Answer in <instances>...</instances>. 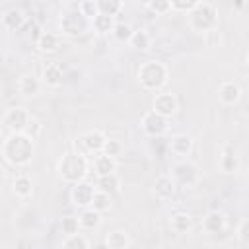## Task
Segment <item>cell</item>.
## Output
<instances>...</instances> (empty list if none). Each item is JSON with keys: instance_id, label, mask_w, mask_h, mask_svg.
I'll return each instance as SVG.
<instances>
[{"instance_id": "25", "label": "cell", "mask_w": 249, "mask_h": 249, "mask_svg": "<svg viewBox=\"0 0 249 249\" xmlns=\"http://www.w3.org/2000/svg\"><path fill=\"white\" fill-rule=\"evenodd\" d=\"M12 193L18 198H29L33 195V181L29 175H16L12 181Z\"/></svg>"}, {"instance_id": "26", "label": "cell", "mask_w": 249, "mask_h": 249, "mask_svg": "<svg viewBox=\"0 0 249 249\" xmlns=\"http://www.w3.org/2000/svg\"><path fill=\"white\" fill-rule=\"evenodd\" d=\"M105 245L109 249H126L132 245V241L124 230H113L105 235Z\"/></svg>"}, {"instance_id": "41", "label": "cell", "mask_w": 249, "mask_h": 249, "mask_svg": "<svg viewBox=\"0 0 249 249\" xmlns=\"http://www.w3.org/2000/svg\"><path fill=\"white\" fill-rule=\"evenodd\" d=\"M245 60H247V66H249V51H247V56H245Z\"/></svg>"}, {"instance_id": "33", "label": "cell", "mask_w": 249, "mask_h": 249, "mask_svg": "<svg viewBox=\"0 0 249 249\" xmlns=\"http://www.w3.org/2000/svg\"><path fill=\"white\" fill-rule=\"evenodd\" d=\"M80 230H82V226H80V218L78 216H64V218H60V231L64 235L78 233Z\"/></svg>"}, {"instance_id": "17", "label": "cell", "mask_w": 249, "mask_h": 249, "mask_svg": "<svg viewBox=\"0 0 249 249\" xmlns=\"http://www.w3.org/2000/svg\"><path fill=\"white\" fill-rule=\"evenodd\" d=\"M27 21V16L21 8H10L2 16V27L6 31H19Z\"/></svg>"}, {"instance_id": "19", "label": "cell", "mask_w": 249, "mask_h": 249, "mask_svg": "<svg viewBox=\"0 0 249 249\" xmlns=\"http://www.w3.org/2000/svg\"><path fill=\"white\" fill-rule=\"evenodd\" d=\"M35 47L39 49V53L51 54V53H56V51H58L60 39H58V35L53 33V31H41V35H39L37 41H35Z\"/></svg>"}, {"instance_id": "16", "label": "cell", "mask_w": 249, "mask_h": 249, "mask_svg": "<svg viewBox=\"0 0 249 249\" xmlns=\"http://www.w3.org/2000/svg\"><path fill=\"white\" fill-rule=\"evenodd\" d=\"M41 80L47 88H60L64 82V72L56 62H47L41 70Z\"/></svg>"}, {"instance_id": "20", "label": "cell", "mask_w": 249, "mask_h": 249, "mask_svg": "<svg viewBox=\"0 0 249 249\" xmlns=\"http://www.w3.org/2000/svg\"><path fill=\"white\" fill-rule=\"evenodd\" d=\"M95 189L109 193V195H117V193H121V177L117 175V171L107 173V175H97Z\"/></svg>"}, {"instance_id": "23", "label": "cell", "mask_w": 249, "mask_h": 249, "mask_svg": "<svg viewBox=\"0 0 249 249\" xmlns=\"http://www.w3.org/2000/svg\"><path fill=\"white\" fill-rule=\"evenodd\" d=\"M169 226L175 233H189L193 230V216L189 212H173L169 218Z\"/></svg>"}, {"instance_id": "3", "label": "cell", "mask_w": 249, "mask_h": 249, "mask_svg": "<svg viewBox=\"0 0 249 249\" xmlns=\"http://www.w3.org/2000/svg\"><path fill=\"white\" fill-rule=\"evenodd\" d=\"M136 80H138V86L142 89L160 91L165 88V84L169 80V68L165 62H161L158 58L144 60L136 70Z\"/></svg>"}, {"instance_id": "2", "label": "cell", "mask_w": 249, "mask_h": 249, "mask_svg": "<svg viewBox=\"0 0 249 249\" xmlns=\"http://www.w3.org/2000/svg\"><path fill=\"white\" fill-rule=\"evenodd\" d=\"M56 171H58V177L68 183V185H74L78 181H84L88 177V171H89V160L86 154L78 152V150H68L62 154V158L58 160V165H56Z\"/></svg>"}, {"instance_id": "9", "label": "cell", "mask_w": 249, "mask_h": 249, "mask_svg": "<svg viewBox=\"0 0 249 249\" xmlns=\"http://www.w3.org/2000/svg\"><path fill=\"white\" fill-rule=\"evenodd\" d=\"M29 121H31V113L21 105H14V107L6 109L4 117H2V123L10 132H23L25 126L29 124Z\"/></svg>"}, {"instance_id": "10", "label": "cell", "mask_w": 249, "mask_h": 249, "mask_svg": "<svg viewBox=\"0 0 249 249\" xmlns=\"http://www.w3.org/2000/svg\"><path fill=\"white\" fill-rule=\"evenodd\" d=\"M152 109L158 111L160 115L171 119L177 111H179V99L175 97V93L171 91H156L154 99H152Z\"/></svg>"}, {"instance_id": "21", "label": "cell", "mask_w": 249, "mask_h": 249, "mask_svg": "<svg viewBox=\"0 0 249 249\" xmlns=\"http://www.w3.org/2000/svg\"><path fill=\"white\" fill-rule=\"evenodd\" d=\"M78 218H80V226H82V230H86V231H95V230H99V226H101V212H97L95 208H91V206H88V208H82V212L78 214Z\"/></svg>"}, {"instance_id": "40", "label": "cell", "mask_w": 249, "mask_h": 249, "mask_svg": "<svg viewBox=\"0 0 249 249\" xmlns=\"http://www.w3.org/2000/svg\"><path fill=\"white\" fill-rule=\"evenodd\" d=\"M134 2H136V4H140V6H146V8L150 6V0H134Z\"/></svg>"}, {"instance_id": "5", "label": "cell", "mask_w": 249, "mask_h": 249, "mask_svg": "<svg viewBox=\"0 0 249 249\" xmlns=\"http://www.w3.org/2000/svg\"><path fill=\"white\" fill-rule=\"evenodd\" d=\"M58 27H60L62 35H66L70 39H78V37L86 35L91 29V18H88L80 8L68 10L66 14L60 16Z\"/></svg>"}, {"instance_id": "22", "label": "cell", "mask_w": 249, "mask_h": 249, "mask_svg": "<svg viewBox=\"0 0 249 249\" xmlns=\"http://www.w3.org/2000/svg\"><path fill=\"white\" fill-rule=\"evenodd\" d=\"M218 165H220V169H222L224 173H235V171L239 169L241 161H239V156L235 154V150L230 148V146H226V148L222 150V154H220Z\"/></svg>"}, {"instance_id": "31", "label": "cell", "mask_w": 249, "mask_h": 249, "mask_svg": "<svg viewBox=\"0 0 249 249\" xmlns=\"http://www.w3.org/2000/svg\"><path fill=\"white\" fill-rule=\"evenodd\" d=\"M91 243L89 239L84 235V233H72V235H66L64 241H62V247L64 249H88Z\"/></svg>"}, {"instance_id": "15", "label": "cell", "mask_w": 249, "mask_h": 249, "mask_svg": "<svg viewBox=\"0 0 249 249\" xmlns=\"http://www.w3.org/2000/svg\"><path fill=\"white\" fill-rule=\"evenodd\" d=\"M228 222H226V216L220 212V210H210L204 218H202V230L210 235H220L224 233Z\"/></svg>"}, {"instance_id": "34", "label": "cell", "mask_w": 249, "mask_h": 249, "mask_svg": "<svg viewBox=\"0 0 249 249\" xmlns=\"http://www.w3.org/2000/svg\"><path fill=\"white\" fill-rule=\"evenodd\" d=\"M169 2H171V12L187 14V12H191L196 4H200L202 0H169Z\"/></svg>"}, {"instance_id": "12", "label": "cell", "mask_w": 249, "mask_h": 249, "mask_svg": "<svg viewBox=\"0 0 249 249\" xmlns=\"http://www.w3.org/2000/svg\"><path fill=\"white\" fill-rule=\"evenodd\" d=\"M177 191H179V187H177V183L173 181V177H171L169 173H165V175H158L156 181H154V187H152L154 196H156L158 200H161V202H169V200H173L175 195H177Z\"/></svg>"}, {"instance_id": "1", "label": "cell", "mask_w": 249, "mask_h": 249, "mask_svg": "<svg viewBox=\"0 0 249 249\" xmlns=\"http://www.w3.org/2000/svg\"><path fill=\"white\" fill-rule=\"evenodd\" d=\"M4 161L12 167H27L35 158V138L25 132H10L0 148Z\"/></svg>"}, {"instance_id": "29", "label": "cell", "mask_w": 249, "mask_h": 249, "mask_svg": "<svg viewBox=\"0 0 249 249\" xmlns=\"http://www.w3.org/2000/svg\"><path fill=\"white\" fill-rule=\"evenodd\" d=\"M128 45H130L132 49H136V51H146V49H150V45H152V37H150V33H148L146 29H134V33H132Z\"/></svg>"}, {"instance_id": "30", "label": "cell", "mask_w": 249, "mask_h": 249, "mask_svg": "<svg viewBox=\"0 0 249 249\" xmlns=\"http://www.w3.org/2000/svg\"><path fill=\"white\" fill-rule=\"evenodd\" d=\"M111 196H113V195H109V193H103V191H95V195H93V200H91V208H95V210H97V212H101V214L109 212V210H111V206H113V200H111Z\"/></svg>"}, {"instance_id": "8", "label": "cell", "mask_w": 249, "mask_h": 249, "mask_svg": "<svg viewBox=\"0 0 249 249\" xmlns=\"http://www.w3.org/2000/svg\"><path fill=\"white\" fill-rule=\"evenodd\" d=\"M140 126H142V130H144L148 136H152V138H161V136H165L167 130H169V119L163 117V115H160V113L154 111V109H148V111L142 115V119H140Z\"/></svg>"}, {"instance_id": "14", "label": "cell", "mask_w": 249, "mask_h": 249, "mask_svg": "<svg viewBox=\"0 0 249 249\" xmlns=\"http://www.w3.org/2000/svg\"><path fill=\"white\" fill-rule=\"evenodd\" d=\"M195 146V140L187 132H177L169 138V152L177 158H187Z\"/></svg>"}, {"instance_id": "35", "label": "cell", "mask_w": 249, "mask_h": 249, "mask_svg": "<svg viewBox=\"0 0 249 249\" xmlns=\"http://www.w3.org/2000/svg\"><path fill=\"white\" fill-rule=\"evenodd\" d=\"M123 148H124V146H123L121 140H117V138H109V136H107L105 146H103V154H109V156L117 158V156L123 154Z\"/></svg>"}, {"instance_id": "36", "label": "cell", "mask_w": 249, "mask_h": 249, "mask_svg": "<svg viewBox=\"0 0 249 249\" xmlns=\"http://www.w3.org/2000/svg\"><path fill=\"white\" fill-rule=\"evenodd\" d=\"M156 16H163L167 12H171V2L169 0H150V6H148Z\"/></svg>"}, {"instance_id": "27", "label": "cell", "mask_w": 249, "mask_h": 249, "mask_svg": "<svg viewBox=\"0 0 249 249\" xmlns=\"http://www.w3.org/2000/svg\"><path fill=\"white\" fill-rule=\"evenodd\" d=\"M115 16H105V14H97L93 19H91V29L97 31L99 35H107V33H113V27H115Z\"/></svg>"}, {"instance_id": "38", "label": "cell", "mask_w": 249, "mask_h": 249, "mask_svg": "<svg viewBox=\"0 0 249 249\" xmlns=\"http://www.w3.org/2000/svg\"><path fill=\"white\" fill-rule=\"evenodd\" d=\"M41 130H43L41 121H37V119H33V117H31V121H29V124L25 126V130H23V132L37 140V138H39V134H41Z\"/></svg>"}, {"instance_id": "39", "label": "cell", "mask_w": 249, "mask_h": 249, "mask_svg": "<svg viewBox=\"0 0 249 249\" xmlns=\"http://www.w3.org/2000/svg\"><path fill=\"white\" fill-rule=\"evenodd\" d=\"M78 8H80L88 18H91V19L97 16V6H95V2H93V0H82Z\"/></svg>"}, {"instance_id": "37", "label": "cell", "mask_w": 249, "mask_h": 249, "mask_svg": "<svg viewBox=\"0 0 249 249\" xmlns=\"http://www.w3.org/2000/svg\"><path fill=\"white\" fill-rule=\"evenodd\" d=\"M235 235H237V239H239L241 243L249 245V218H247V220H241V222L237 224Z\"/></svg>"}, {"instance_id": "11", "label": "cell", "mask_w": 249, "mask_h": 249, "mask_svg": "<svg viewBox=\"0 0 249 249\" xmlns=\"http://www.w3.org/2000/svg\"><path fill=\"white\" fill-rule=\"evenodd\" d=\"M95 191H97L95 185L88 183L86 179H84V181H78V183H74L72 189H70V200H72V204L78 206V208H88V206H91V200H93Z\"/></svg>"}, {"instance_id": "13", "label": "cell", "mask_w": 249, "mask_h": 249, "mask_svg": "<svg viewBox=\"0 0 249 249\" xmlns=\"http://www.w3.org/2000/svg\"><path fill=\"white\" fill-rule=\"evenodd\" d=\"M239 99H241V88H239V84L226 80V82H222L218 86V101L222 105L233 107L235 103H239Z\"/></svg>"}, {"instance_id": "28", "label": "cell", "mask_w": 249, "mask_h": 249, "mask_svg": "<svg viewBox=\"0 0 249 249\" xmlns=\"http://www.w3.org/2000/svg\"><path fill=\"white\" fill-rule=\"evenodd\" d=\"M97 6V14L105 16H119L124 8V0H93Z\"/></svg>"}, {"instance_id": "32", "label": "cell", "mask_w": 249, "mask_h": 249, "mask_svg": "<svg viewBox=\"0 0 249 249\" xmlns=\"http://www.w3.org/2000/svg\"><path fill=\"white\" fill-rule=\"evenodd\" d=\"M132 33H134V29L128 25V23H123V21H117L115 23V27H113V37H115V41H119V43H128L130 41V37H132Z\"/></svg>"}, {"instance_id": "24", "label": "cell", "mask_w": 249, "mask_h": 249, "mask_svg": "<svg viewBox=\"0 0 249 249\" xmlns=\"http://www.w3.org/2000/svg\"><path fill=\"white\" fill-rule=\"evenodd\" d=\"M93 169H95V175L113 173V171H117V158L101 152V154L93 156Z\"/></svg>"}, {"instance_id": "18", "label": "cell", "mask_w": 249, "mask_h": 249, "mask_svg": "<svg viewBox=\"0 0 249 249\" xmlns=\"http://www.w3.org/2000/svg\"><path fill=\"white\" fill-rule=\"evenodd\" d=\"M43 80L33 76V74H25L18 80V91L23 95V97H37L41 93V88H43Z\"/></svg>"}, {"instance_id": "4", "label": "cell", "mask_w": 249, "mask_h": 249, "mask_svg": "<svg viewBox=\"0 0 249 249\" xmlns=\"http://www.w3.org/2000/svg\"><path fill=\"white\" fill-rule=\"evenodd\" d=\"M187 23L193 31L196 33H208L218 27V10L210 2H200L196 4L191 12H187Z\"/></svg>"}, {"instance_id": "7", "label": "cell", "mask_w": 249, "mask_h": 249, "mask_svg": "<svg viewBox=\"0 0 249 249\" xmlns=\"http://www.w3.org/2000/svg\"><path fill=\"white\" fill-rule=\"evenodd\" d=\"M105 140H107V134L97 130V128H91V130H86L82 132L78 138H76V150L86 154V156H97L103 152V146H105Z\"/></svg>"}, {"instance_id": "6", "label": "cell", "mask_w": 249, "mask_h": 249, "mask_svg": "<svg viewBox=\"0 0 249 249\" xmlns=\"http://www.w3.org/2000/svg\"><path fill=\"white\" fill-rule=\"evenodd\" d=\"M169 175L173 177V181L177 183L179 189H191V187H195L198 183L200 169H198V165L195 161L181 158V161H177V163L171 165Z\"/></svg>"}]
</instances>
